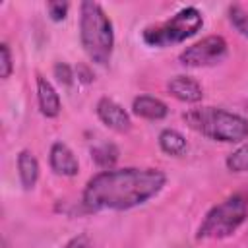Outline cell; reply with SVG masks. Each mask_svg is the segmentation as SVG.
I'll list each match as a JSON object with an SVG mask.
<instances>
[{"label":"cell","instance_id":"cell-18","mask_svg":"<svg viewBox=\"0 0 248 248\" xmlns=\"http://www.w3.org/2000/svg\"><path fill=\"white\" fill-rule=\"evenodd\" d=\"M68 10H70V4L68 2L56 0V2H48L46 4V12H48V16H50L52 21H64L66 16H68Z\"/></svg>","mask_w":248,"mask_h":248},{"label":"cell","instance_id":"cell-12","mask_svg":"<svg viewBox=\"0 0 248 248\" xmlns=\"http://www.w3.org/2000/svg\"><path fill=\"white\" fill-rule=\"evenodd\" d=\"M17 176L23 190H33L39 180V161L29 149L17 153Z\"/></svg>","mask_w":248,"mask_h":248},{"label":"cell","instance_id":"cell-4","mask_svg":"<svg viewBox=\"0 0 248 248\" xmlns=\"http://www.w3.org/2000/svg\"><path fill=\"white\" fill-rule=\"evenodd\" d=\"M248 219V190H238L215 203L202 219L196 238L198 240H221L234 234Z\"/></svg>","mask_w":248,"mask_h":248},{"label":"cell","instance_id":"cell-11","mask_svg":"<svg viewBox=\"0 0 248 248\" xmlns=\"http://www.w3.org/2000/svg\"><path fill=\"white\" fill-rule=\"evenodd\" d=\"M132 112L143 120H163L169 114V107L167 103H163L157 97L151 95H138L132 101Z\"/></svg>","mask_w":248,"mask_h":248},{"label":"cell","instance_id":"cell-19","mask_svg":"<svg viewBox=\"0 0 248 248\" xmlns=\"http://www.w3.org/2000/svg\"><path fill=\"white\" fill-rule=\"evenodd\" d=\"M54 76H56V79H58L62 85H70V83H72V79H74V74H72L70 66H68V64H64V62L54 64Z\"/></svg>","mask_w":248,"mask_h":248},{"label":"cell","instance_id":"cell-3","mask_svg":"<svg viewBox=\"0 0 248 248\" xmlns=\"http://www.w3.org/2000/svg\"><path fill=\"white\" fill-rule=\"evenodd\" d=\"M182 118L190 130L213 141L240 143L248 140V118L219 107H196L186 110Z\"/></svg>","mask_w":248,"mask_h":248},{"label":"cell","instance_id":"cell-1","mask_svg":"<svg viewBox=\"0 0 248 248\" xmlns=\"http://www.w3.org/2000/svg\"><path fill=\"white\" fill-rule=\"evenodd\" d=\"M165 184L167 174L151 167L99 170L87 180L81 192V205L91 213L128 211L157 198Z\"/></svg>","mask_w":248,"mask_h":248},{"label":"cell","instance_id":"cell-8","mask_svg":"<svg viewBox=\"0 0 248 248\" xmlns=\"http://www.w3.org/2000/svg\"><path fill=\"white\" fill-rule=\"evenodd\" d=\"M48 165H50V170L54 174H58V176L72 178V176H76L79 172V161H78L76 153L64 141H54L50 145Z\"/></svg>","mask_w":248,"mask_h":248},{"label":"cell","instance_id":"cell-10","mask_svg":"<svg viewBox=\"0 0 248 248\" xmlns=\"http://www.w3.org/2000/svg\"><path fill=\"white\" fill-rule=\"evenodd\" d=\"M37 103H39L41 114L46 118H56L62 110V101H60L58 91L41 74H37Z\"/></svg>","mask_w":248,"mask_h":248},{"label":"cell","instance_id":"cell-16","mask_svg":"<svg viewBox=\"0 0 248 248\" xmlns=\"http://www.w3.org/2000/svg\"><path fill=\"white\" fill-rule=\"evenodd\" d=\"M229 21L231 25L242 35L248 39V10H244L242 6H231L229 8Z\"/></svg>","mask_w":248,"mask_h":248},{"label":"cell","instance_id":"cell-17","mask_svg":"<svg viewBox=\"0 0 248 248\" xmlns=\"http://www.w3.org/2000/svg\"><path fill=\"white\" fill-rule=\"evenodd\" d=\"M14 72V62H12V52H10V46L8 43H2L0 45V78L2 79H8Z\"/></svg>","mask_w":248,"mask_h":248},{"label":"cell","instance_id":"cell-15","mask_svg":"<svg viewBox=\"0 0 248 248\" xmlns=\"http://www.w3.org/2000/svg\"><path fill=\"white\" fill-rule=\"evenodd\" d=\"M225 165L231 172H248V141L227 155Z\"/></svg>","mask_w":248,"mask_h":248},{"label":"cell","instance_id":"cell-13","mask_svg":"<svg viewBox=\"0 0 248 248\" xmlns=\"http://www.w3.org/2000/svg\"><path fill=\"white\" fill-rule=\"evenodd\" d=\"M157 141H159L161 151L170 157H184L188 153V141L178 130H172V128L161 130Z\"/></svg>","mask_w":248,"mask_h":248},{"label":"cell","instance_id":"cell-5","mask_svg":"<svg viewBox=\"0 0 248 248\" xmlns=\"http://www.w3.org/2000/svg\"><path fill=\"white\" fill-rule=\"evenodd\" d=\"M202 27H203L202 12L194 6H186V8H180L169 19H165L157 25L145 27L141 33V41L153 48L174 46V45H180L186 39L194 37Z\"/></svg>","mask_w":248,"mask_h":248},{"label":"cell","instance_id":"cell-9","mask_svg":"<svg viewBox=\"0 0 248 248\" xmlns=\"http://www.w3.org/2000/svg\"><path fill=\"white\" fill-rule=\"evenodd\" d=\"M167 91L176 101L188 103V105H196L203 97V87L200 85L198 79H194L190 76H174V78H170L167 81Z\"/></svg>","mask_w":248,"mask_h":248},{"label":"cell","instance_id":"cell-14","mask_svg":"<svg viewBox=\"0 0 248 248\" xmlns=\"http://www.w3.org/2000/svg\"><path fill=\"white\" fill-rule=\"evenodd\" d=\"M91 159L97 163V167H101L103 170L112 169L114 163L118 161V149L114 143L110 141H103L95 147H91Z\"/></svg>","mask_w":248,"mask_h":248},{"label":"cell","instance_id":"cell-6","mask_svg":"<svg viewBox=\"0 0 248 248\" xmlns=\"http://www.w3.org/2000/svg\"><path fill=\"white\" fill-rule=\"evenodd\" d=\"M229 46L221 35H207L202 41L186 46L178 54V62L186 68H207L217 66L227 58Z\"/></svg>","mask_w":248,"mask_h":248},{"label":"cell","instance_id":"cell-7","mask_svg":"<svg viewBox=\"0 0 248 248\" xmlns=\"http://www.w3.org/2000/svg\"><path fill=\"white\" fill-rule=\"evenodd\" d=\"M95 112H97V118L114 132L124 134L132 128V118L128 110L110 97H101L95 105Z\"/></svg>","mask_w":248,"mask_h":248},{"label":"cell","instance_id":"cell-20","mask_svg":"<svg viewBox=\"0 0 248 248\" xmlns=\"http://www.w3.org/2000/svg\"><path fill=\"white\" fill-rule=\"evenodd\" d=\"M62 248H91V240L87 234H76Z\"/></svg>","mask_w":248,"mask_h":248},{"label":"cell","instance_id":"cell-2","mask_svg":"<svg viewBox=\"0 0 248 248\" xmlns=\"http://www.w3.org/2000/svg\"><path fill=\"white\" fill-rule=\"evenodd\" d=\"M79 43L93 64L107 66L114 50V27L107 12L97 2L79 4Z\"/></svg>","mask_w":248,"mask_h":248}]
</instances>
